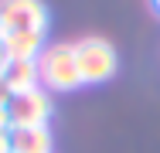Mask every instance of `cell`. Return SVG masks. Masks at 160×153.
I'll list each match as a JSON object with an SVG mask.
<instances>
[{
    "label": "cell",
    "instance_id": "obj_1",
    "mask_svg": "<svg viewBox=\"0 0 160 153\" xmlns=\"http://www.w3.org/2000/svg\"><path fill=\"white\" fill-rule=\"evenodd\" d=\"M38 78L44 92H72L82 85L75 44H48L38 55Z\"/></svg>",
    "mask_w": 160,
    "mask_h": 153
},
{
    "label": "cell",
    "instance_id": "obj_2",
    "mask_svg": "<svg viewBox=\"0 0 160 153\" xmlns=\"http://www.w3.org/2000/svg\"><path fill=\"white\" fill-rule=\"evenodd\" d=\"M75 61H78V75H82V85H99V82H109L116 75V48L106 41V37H82L75 41Z\"/></svg>",
    "mask_w": 160,
    "mask_h": 153
},
{
    "label": "cell",
    "instance_id": "obj_3",
    "mask_svg": "<svg viewBox=\"0 0 160 153\" xmlns=\"http://www.w3.org/2000/svg\"><path fill=\"white\" fill-rule=\"evenodd\" d=\"M48 31V7L41 0H0V34Z\"/></svg>",
    "mask_w": 160,
    "mask_h": 153
},
{
    "label": "cell",
    "instance_id": "obj_4",
    "mask_svg": "<svg viewBox=\"0 0 160 153\" xmlns=\"http://www.w3.org/2000/svg\"><path fill=\"white\" fill-rule=\"evenodd\" d=\"M7 116H10V129H28V126H48L51 119V95L41 89L10 95L7 102Z\"/></svg>",
    "mask_w": 160,
    "mask_h": 153
},
{
    "label": "cell",
    "instance_id": "obj_5",
    "mask_svg": "<svg viewBox=\"0 0 160 153\" xmlns=\"http://www.w3.org/2000/svg\"><path fill=\"white\" fill-rule=\"evenodd\" d=\"M3 48L10 61H38V55L44 51V34L41 31H14L3 34Z\"/></svg>",
    "mask_w": 160,
    "mask_h": 153
},
{
    "label": "cell",
    "instance_id": "obj_6",
    "mask_svg": "<svg viewBox=\"0 0 160 153\" xmlns=\"http://www.w3.org/2000/svg\"><path fill=\"white\" fill-rule=\"evenodd\" d=\"M55 140L48 126H28V129H10V153H51Z\"/></svg>",
    "mask_w": 160,
    "mask_h": 153
},
{
    "label": "cell",
    "instance_id": "obj_7",
    "mask_svg": "<svg viewBox=\"0 0 160 153\" xmlns=\"http://www.w3.org/2000/svg\"><path fill=\"white\" fill-rule=\"evenodd\" d=\"M0 78L7 82L10 95H21V92H31L41 85L38 78V61H7V68L0 72Z\"/></svg>",
    "mask_w": 160,
    "mask_h": 153
},
{
    "label": "cell",
    "instance_id": "obj_8",
    "mask_svg": "<svg viewBox=\"0 0 160 153\" xmlns=\"http://www.w3.org/2000/svg\"><path fill=\"white\" fill-rule=\"evenodd\" d=\"M0 153H10V129H0Z\"/></svg>",
    "mask_w": 160,
    "mask_h": 153
},
{
    "label": "cell",
    "instance_id": "obj_9",
    "mask_svg": "<svg viewBox=\"0 0 160 153\" xmlns=\"http://www.w3.org/2000/svg\"><path fill=\"white\" fill-rule=\"evenodd\" d=\"M10 102V89H7V82L0 78V106H7Z\"/></svg>",
    "mask_w": 160,
    "mask_h": 153
},
{
    "label": "cell",
    "instance_id": "obj_10",
    "mask_svg": "<svg viewBox=\"0 0 160 153\" xmlns=\"http://www.w3.org/2000/svg\"><path fill=\"white\" fill-rule=\"evenodd\" d=\"M0 129H10V116H7V106H0Z\"/></svg>",
    "mask_w": 160,
    "mask_h": 153
},
{
    "label": "cell",
    "instance_id": "obj_11",
    "mask_svg": "<svg viewBox=\"0 0 160 153\" xmlns=\"http://www.w3.org/2000/svg\"><path fill=\"white\" fill-rule=\"evenodd\" d=\"M7 61H10V58H7V48H3V34H0V72L7 68Z\"/></svg>",
    "mask_w": 160,
    "mask_h": 153
},
{
    "label": "cell",
    "instance_id": "obj_12",
    "mask_svg": "<svg viewBox=\"0 0 160 153\" xmlns=\"http://www.w3.org/2000/svg\"><path fill=\"white\" fill-rule=\"evenodd\" d=\"M150 3H153V10H157V14H160V0H150Z\"/></svg>",
    "mask_w": 160,
    "mask_h": 153
}]
</instances>
